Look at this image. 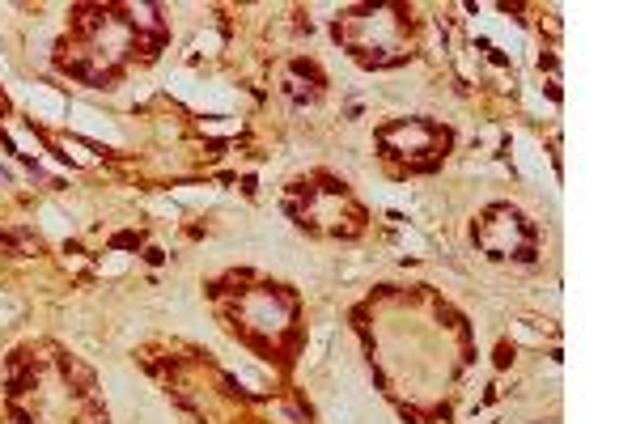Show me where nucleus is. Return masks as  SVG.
Segmentation results:
<instances>
[{
	"label": "nucleus",
	"mask_w": 636,
	"mask_h": 424,
	"mask_svg": "<svg viewBox=\"0 0 636 424\" xmlns=\"http://www.w3.org/2000/svg\"><path fill=\"white\" fill-rule=\"evenodd\" d=\"M382 149L386 157L403 162L407 170H433L441 157H446V144H450V132L429 123V119H403V123H391L382 128Z\"/></svg>",
	"instance_id": "f257e3e1"
},
{
	"label": "nucleus",
	"mask_w": 636,
	"mask_h": 424,
	"mask_svg": "<svg viewBox=\"0 0 636 424\" xmlns=\"http://www.w3.org/2000/svg\"><path fill=\"white\" fill-rule=\"evenodd\" d=\"M480 246L492 250L497 259L530 263L535 259V229H530L526 217H517L513 208H488L484 221H480Z\"/></svg>",
	"instance_id": "f03ea898"
},
{
	"label": "nucleus",
	"mask_w": 636,
	"mask_h": 424,
	"mask_svg": "<svg viewBox=\"0 0 636 424\" xmlns=\"http://www.w3.org/2000/svg\"><path fill=\"white\" fill-rule=\"evenodd\" d=\"M136 242H140V234H119L115 238V246H136Z\"/></svg>",
	"instance_id": "7ed1b4c3"
}]
</instances>
